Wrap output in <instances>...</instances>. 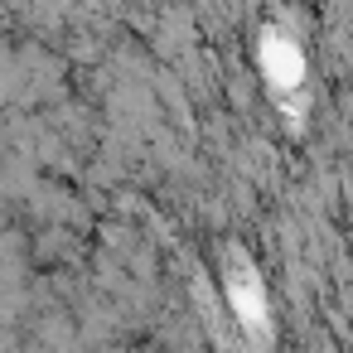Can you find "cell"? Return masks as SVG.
<instances>
[{
  "mask_svg": "<svg viewBox=\"0 0 353 353\" xmlns=\"http://www.w3.org/2000/svg\"><path fill=\"white\" fill-rule=\"evenodd\" d=\"M266 73H271V83H285V88L300 78V59L285 39H266Z\"/></svg>",
  "mask_w": 353,
  "mask_h": 353,
  "instance_id": "cell-1",
  "label": "cell"
}]
</instances>
